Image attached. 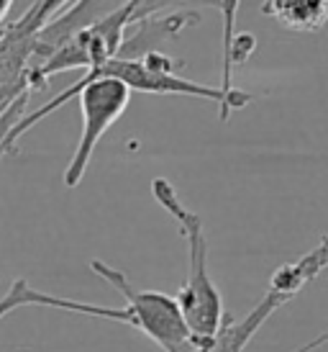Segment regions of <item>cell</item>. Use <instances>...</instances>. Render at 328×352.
<instances>
[{
    "mask_svg": "<svg viewBox=\"0 0 328 352\" xmlns=\"http://www.w3.org/2000/svg\"><path fill=\"white\" fill-rule=\"evenodd\" d=\"M152 193H154L156 204L177 221L180 236L187 247V278H185L180 294L174 296V301L183 311L190 340L211 342L223 329V324L229 322V316H226L221 291L208 273V236H205L203 219L180 201L177 190L167 177L152 180Z\"/></svg>",
    "mask_w": 328,
    "mask_h": 352,
    "instance_id": "obj_1",
    "label": "cell"
},
{
    "mask_svg": "<svg viewBox=\"0 0 328 352\" xmlns=\"http://www.w3.org/2000/svg\"><path fill=\"white\" fill-rule=\"evenodd\" d=\"M5 155H8V152H5V149L0 147V160H3V157H5Z\"/></svg>",
    "mask_w": 328,
    "mask_h": 352,
    "instance_id": "obj_12",
    "label": "cell"
},
{
    "mask_svg": "<svg viewBox=\"0 0 328 352\" xmlns=\"http://www.w3.org/2000/svg\"><path fill=\"white\" fill-rule=\"evenodd\" d=\"M13 3H16V0H0V26H3V21H5V16H8V10Z\"/></svg>",
    "mask_w": 328,
    "mask_h": 352,
    "instance_id": "obj_10",
    "label": "cell"
},
{
    "mask_svg": "<svg viewBox=\"0 0 328 352\" xmlns=\"http://www.w3.org/2000/svg\"><path fill=\"white\" fill-rule=\"evenodd\" d=\"M78 0H36L19 21L10 23V29L23 34V36H36L49 21H54L59 13H65L69 6H75Z\"/></svg>",
    "mask_w": 328,
    "mask_h": 352,
    "instance_id": "obj_8",
    "label": "cell"
},
{
    "mask_svg": "<svg viewBox=\"0 0 328 352\" xmlns=\"http://www.w3.org/2000/svg\"><path fill=\"white\" fill-rule=\"evenodd\" d=\"M215 8L221 10V21H223V62L229 59V50H231V41L236 36V19H239V6L242 0H213Z\"/></svg>",
    "mask_w": 328,
    "mask_h": 352,
    "instance_id": "obj_9",
    "label": "cell"
},
{
    "mask_svg": "<svg viewBox=\"0 0 328 352\" xmlns=\"http://www.w3.org/2000/svg\"><path fill=\"white\" fill-rule=\"evenodd\" d=\"M323 270H328V234L323 236L310 252L298 257L295 263L280 265V267L274 270V275H272L270 291H274V294L285 296L288 301H292V298H295L308 283H313Z\"/></svg>",
    "mask_w": 328,
    "mask_h": 352,
    "instance_id": "obj_7",
    "label": "cell"
},
{
    "mask_svg": "<svg viewBox=\"0 0 328 352\" xmlns=\"http://www.w3.org/2000/svg\"><path fill=\"white\" fill-rule=\"evenodd\" d=\"M285 303H288L285 296L267 291V294L261 296V301L244 316L242 322H231L229 319L211 342H193L190 340V342H185L180 350L174 352H244V347L251 342V337L259 332L261 324L267 322L272 314L277 311L280 306H285Z\"/></svg>",
    "mask_w": 328,
    "mask_h": 352,
    "instance_id": "obj_5",
    "label": "cell"
},
{
    "mask_svg": "<svg viewBox=\"0 0 328 352\" xmlns=\"http://www.w3.org/2000/svg\"><path fill=\"white\" fill-rule=\"evenodd\" d=\"M261 13L295 34H318L328 26V0H261Z\"/></svg>",
    "mask_w": 328,
    "mask_h": 352,
    "instance_id": "obj_6",
    "label": "cell"
},
{
    "mask_svg": "<svg viewBox=\"0 0 328 352\" xmlns=\"http://www.w3.org/2000/svg\"><path fill=\"white\" fill-rule=\"evenodd\" d=\"M90 270L124 296L126 309L131 314V327L144 332L164 352H174L185 342H190L187 324H185L174 296L164 291H141L128 280L124 270H116L103 260H90Z\"/></svg>",
    "mask_w": 328,
    "mask_h": 352,
    "instance_id": "obj_3",
    "label": "cell"
},
{
    "mask_svg": "<svg viewBox=\"0 0 328 352\" xmlns=\"http://www.w3.org/2000/svg\"><path fill=\"white\" fill-rule=\"evenodd\" d=\"M78 98L80 100V113H82V131H80V142L75 152H72V160H69L67 170H65V186L67 188H78L82 183V177L87 173V165L93 160V152H95L97 142L106 137V131L118 118L126 113V108L131 103V90L126 88L124 82H118L113 78H95L87 80V82H75L69 85L67 90H62L59 96L44 103L36 111H29L16 121V126L8 131V137L3 142L5 152L16 147L19 142L29 129H34L41 118H47L49 113H54L57 108H62L67 100Z\"/></svg>",
    "mask_w": 328,
    "mask_h": 352,
    "instance_id": "obj_2",
    "label": "cell"
},
{
    "mask_svg": "<svg viewBox=\"0 0 328 352\" xmlns=\"http://www.w3.org/2000/svg\"><path fill=\"white\" fill-rule=\"evenodd\" d=\"M21 306H47V309H59V311L80 314V316H95V319H108V322H118L131 327V314H128L126 306L124 309H113V306H95V303L72 301V298H65V296L44 294V291L26 283L23 278L13 280L8 294L0 298V322L10 311L21 309Z\"/></svg>",
    "mask_w": 328,
    "mask_h": 352,
    "instance_id": "obj_4",
    "label": "cell"
},
{
    "mask_svg": "<svg viewBox=\"0 0 328 352\" xmlns=\"http://www.w3.org/2000/svg\"><path fill=\"white\" fill-rule=\"evenodd\" d=\"M13 100H16V98H13ZM13 100H10V98H5V96H3V93H0V113H3V111H5V108H8L10 103H13Z\"/></svg>",
    "mask_w": 328,
    "mask_h": 352,
    "instance_id": "obj_11",
    "label": "cell"
}]
</instances>
